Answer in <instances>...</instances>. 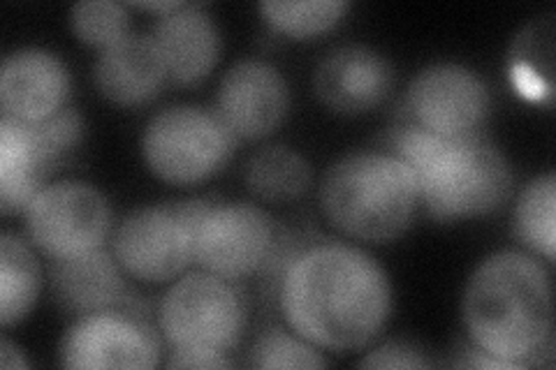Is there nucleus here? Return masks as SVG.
Instances as JSON below:
<instances>
[{"label":"nucleus","instance_id":"1","mask_svg":"<svg viewBox=\"0 0 556 370\" xmlns=\"http://www.w3.org/2000/svg\"><path fill=\"white\" fill-rule=\"evenodd\" d=\"M286 324L320 349L353 352L388 327L394 288L367 251L339 241H313L278 283Z\"/></svg>","mask_w":556,"mask_h":370},{"label":"nucleus","instance_id":"2","mask_svg":"<svg viewBox=\"0 0 556 370\" xmlns=\"http://www.w3.org/2000/svg\"><path fill=\"white\" fill-rule=\"evenodd\" d=\"M462 320L468 343L513 370L547 363L554 296L543 261L519 251L484 257L464 288Z\"/></svg>","mask_w":556,"mask_h":370},{"label":"nucleus","instance_id":"3","mask_svg":"<svg viewBox=\"0 0 556 370\" xmlns=\"http://www.w3.org/2000/svg\"><path fill=\"white\" fill-rule=\"evenodd\" d=\"M386 153L415 174L420 206L439 222L490 216L513 195V165L482 135L439 137L399 118Z\"/></svg>","mask_w":556,"mask_h":370},{"label":"nucleus","instance_id":"4","mask_svg":"<svg viewBox=\"0 0 556 370\" xmlns=\"http://www.w3.org/2000/svg\"><path fill=\"white\" fill-rule=\"evenodd\" d=\"M327 222L348 239L390 243L408 232L420 208L415 174L386 151L348 153L320 181Z\"/></svg>","mask_w":556,"mask_h":370},{"label":"nucleus","instance_id":"5","mask_svg":"<svg viewBox=\"0 0 556 370\" xmlns=\"http://www.w3.org/2000/svg\"><path fill=\"white\" fill-rule=\"evenodd\" d=\"M239 139L214 110L177 104L155 114L142 132L147 169L169 186H198L220 174Z\"/></svg>","mask_w":556,"mask_h":370},{"label":"nucleus","instance_id":"6","mask_svg":"<svg viewBox=\"0 0 556 370\" xmlns=\"http://www.w3.org/2000/svg\"><path fill=\"white\" fill-rule=\"evenodd\" d=\"M249 324V298L239 280L208 271L184 273L159 304V331L169 347L230 355Z\"/></svg>","mask_w":556,"mask_h":370},{"label":"nucleus","instance_id":"7","mask_svg":"<svg viewBox=\"0 0 556 370\" xmlns=\"http://www.w3.org/2000/svg\"><path fill=\"white\" fill-rule=\"evenodd\" d=\"M208 206V200H188L135 208L114 229V257L135 280L172 283L195 264V232Z\"/></svg>","mask_w":556,"mask_h":370},{"label":"nucleus","instance_id":"8","mask_svg":"<svg viewBox=\"0 0 556 370\" xmlns=\"http://www.w3.org/2000/svg\"><path fill=\"white\" fill-rule=\"evenodd\" d=\"M24 218L30 243L49 259L93 253L104 248L112 234L110 200L86 181H59L42 188Z\"/></svg>","mask_w":556,"mask_h":370},{"label":"nucleus","instance_id":"9","mask_svg":"<svg viewBox=\"0 0 556 370\" xmlns=\"http://www.w3.org/2000/svg\"><path fill=\"white\" fill-rule=\"evenodd\" d=\"M161 331L147 320L144 306H121L81 315L59 347L63 368H155L161 363Z\"/></svg>","mask_w":556,"mask_h":370},{"label":"nucleus","instance_id":"10","mask_svg":"<svg viewBox=\"0 0 556 370\" xmlns=\"http://www.w3.org/2000/svg\"><path fill=\"white\" fill-rule=\"evenodd\" d=\"M492 93L482 77L459 63H433L410 81L399 118L439 137L482 135Z\"/></svg>","mask_w":556,"mask_h":370},{"label":"nucleus","instance_id":"11","mask_svg":"<svg viewBox=\"0 0 556 370\" xmlns=\"http://www.w3.org/2000/svg\"><path fill=\"white\" fill-rule=\"evenodd\" d=\"M281 234L263 206L220 202L206 208L195 232V264L202 271L228 280L260 273Z\"/></svg>","mask_w":556,"mask_h":370},{"label":"nucleus","instance_id":"12","mask_svg":"<svg viewBox=\"0 0 556 370\" xmlns=\"http://www.w3.org/2000/svg\"><path fill=\"white\" fill-rule=\"evenodd\" d=\"M214 112L237 139L271 137L290 114L288 79L267 61H239L218 84Z\"/></svg>","mask_w":556,"mask_h":370},{"label":"nucleus","instance_id":"13","mask_svg":"<svg viewBox=\"0 0 556 370\" xmlns=\"http://www.w3.org/2000/svg\"><path fill=\"white\" fill-rule=\"evenodd\" d=\"M390 59L367 44H343L320 61L313 88L327 110L341 116H362L386 104L394 91Z\"/></svg>","mask_w":556,"mask_h":370},{"label":"nucleus","instance_id":"14","mask_svg":"<svg viewBox=\"0 0 556 370\" xmlns=\"http://www.w3.org/2000/svg\"><path fill=\"white\" fill-rule=\"evenodd\" d=\"M73 81L67 65L54 51L22 47L0 67V107L20 123H45L67 107Z\"/></svg>","mask_w":556,"mask_h":370},{"label":"nucleus","instance_id":"15","mask_svg":"<svg viewBox=\"0 0 556 370\" xmlns=\"http://www.w3.org/2000/svg\"><path fill=\"white\" fill-rule=\"evenodd\" d=\"M151 38L161 51L169 81L177 86L202 84L220 61V28L200 3H184L159 16Z\"/></svg>","mask_w":556,"mask_h":370},{"label":"nucleus","instance_id":"16","mask_svg":"<svg viewBox=\"0 0 556 370\" xmlns=\"http://www.w3.org/2000/svg\"><path fill=\"white\" fill-rule=\"evenodd\" d=\"M126 271L112 251L49 259V283L59 306L77 317L121 306L142 304L132 294Z\"/></svg>","mask_w":556,"mask_h":370},{"label":"nucleus","instance_id":"17","mask_svg":"<svg viewBox=\"0 0 556 370\" xmlns=\"http://www.w3.org/2000/svg\"><path fill=\"white\" fill-rule=\"evenodd\" d=\"M169 81L161 51L151 35H135L100 51L93 65L98 93L116 107H142L161 95Z\"/></svg>","mask_w":556,"mask_h":370},{"label":"nucleus","instance_id":"18","mask_svg":"<svg viewBox=\"0 0 556 370\" xmlns=\"http://www.w3.org/2000/svg\"><path fill=\"white\" fill-rule=\"evenodd\" d=\"M59 165L28 123L0 118V210L24 216Z\"/></svg>","mask_w":556,"mask_h":370},{"label":"nucleus","instance_id":"19","mask_svg":"<svg viewBox=\"0 0 556 370\" xmlns=\"http://www.w3.org/2000/svg\"><path fill=\"white\" fill-rule=\"evenodd\" d=\"M42 269L30 245L12 232L0 234V324H20L38 304Z\"/></svg>","mask_w":556,"mask_h":370},{"label":"nucleus","instance_id":"20","mask_svg":"<svg viewBox=\"0 0 556 370\" xmlns=\"http://www.w3.org/2000/svg\"><path fill=\"white\" fill-rule=\"evenodd\" d=\"M243 181L260 202L288 204L306 195L313 174L302 153L288 146H265L247 163Z\"/></svg>","mask_w":556,"mask_h":370},{"label":"nucleus","instance_id":"21","mask_svg":"<svg viewBox=\"0 0 556 370\" xmlns=\"http://www.w3.org/2000/svg\"><path fill=\"white\" fill-rule=\"evenodd\" d=\"M515 239L525 248L547 261L556 257V176L554 171L535 176L527 183L515 206Z\"/></svg>","mask_w":556,"mask_h":370},{"label":"nucleus","instance_id":"22","mask_svg":"<svg viewBox=\"0 0 556 370\" xmlns=\"http://www.w3.org/2000/svg\"><path fill=\"white\" fill-rule=\"evenodd\" d=\"M267 26L290 40H313L337 28L351 10L345 0H267L257 5Z\"/></svg>","mask_w":556,"mask_h":370},{"label":"nucleus","instance_id":"23","mask_svg":"<svg viewBox=\"0 0 556 370\" xmlns=\"http://www.w3.org/2000/svg\"><path fill=\"white\" fill-rule=\"evenodd\" d=\"M67 22L79 42L100 51L130 35V12L116 0H84L70 8Z\"/></svg>","mask_w":556,"mask_h":370},{"label":"nucleus","instance_id":"24","mask_svg":"<svg viewBox=\"0 0 556 370\" xmlns=\"http://www.w3.org/2000/svg\"><path fill=\"white\" fill-rule=\"evenodd\" d=\"M249 363L263 370H281V368H298L313 370L327 368V359L323 357L320 347L298 336L290 327H267L255 339L251 347Z\"/></svg>","mask_w":556,"mask_h":370},{"label":"nucleus","instance_id":"25","mask_svg":"<svg viewBox=\"0 0 556 370\" xmlns=\"http://www.w3.org/2000/svg\"><path fill=\"white\" fill-rule=\"evenodd\" d=\"M359 368H429L433 361L425 355L422 347L410 341H388L369 349L357 363Z\"/></svg>","mask_w":556,"mask_h":370},{"label":"nucleus","instance_id":"26","mask_svg":"<svg viewBox=\"0 0 556 370\" xmlns=\"http://www.w3.org/2000/svg\"><path fill=\"white\" fill-rule=\"evenodd\" d=\"M235 361L228 359V355L223 352H212V349H181V347H172L167 368H232Z\"/></svg>","mask_w":556,"mask_h":370},{"label":"nucleus","instance_id":"27","mask_svg":"<svg viewBox=\"0 0 556 370\" xmlns=\"http://www.w3.org/2000/svg\"><path fill=\"white\" fill-rule=\"evenodd\" d=\"M0 366L3 368H28V359L24 357L22 347H16L8 336L0 341Z\"/></svg>","mask_w":556,"mask_h":370},{"label":"nucleus","instance_id":"28","mask_svg":"<svg viewBox=\"0 0 556 370\" xmlns=\"http://www.w3.org/2000/svg\"><path fill=\"white\" fill-rule=\"evenodd\" d=\"M184 3L181 0H159V3H132V8H139V10H147V12H159L161 16H165V14H169V12H174V10H179Z\"/></svg>","mask_w":556,"mask_h":370}]
</instances>
